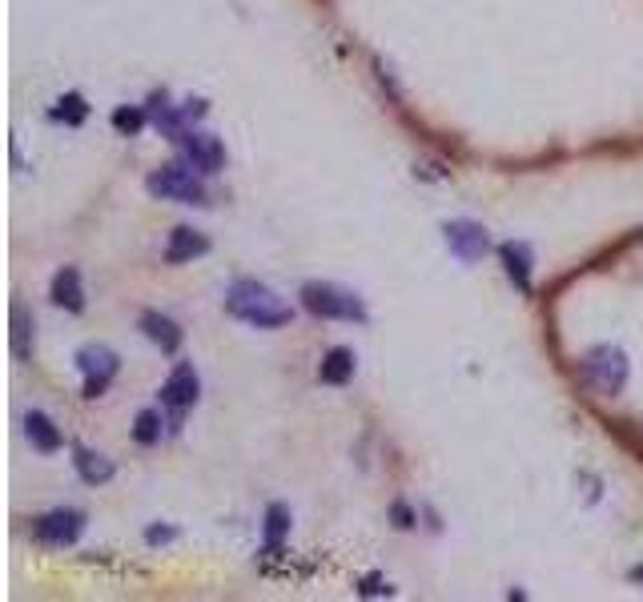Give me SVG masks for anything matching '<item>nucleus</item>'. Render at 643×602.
<instances>
[{"mask_svg": "<svg viewBox=\"0 0 643 602\" xmlns=\"http://www.w3.org/2000/svg\"><path fill=\"white\" fill-rule=\"evenodd\" d=\"M226 309H230L238 321H245V325H257V330H278V325H286V321L294 318V309L286 306L270 285L254 282V278H238V282L230 285Z\"/></svg>", "mask_w": 643, "mask_h": 602, "instance_id": "obj_1", "label": "nucleus"}, {"mask_svg": "<svg viewBox=\"0 0 643 602\" xmlns=\"http://www.w3.org/2000/svg\"><path fill=\"white\" fill-rule=\"evenodd\" d=\"M145 189L161 197V201H178V206H206V185H202V173L190 165V161H169V165L154 169Z\"/></svg>", "mask_w": 643, "mask_h": 602, "instance_id": "obj_2", "label": "nucleus"}, {"mask_svg": "<svg viewBox=\"0 0 643 602\" xmlns=\"http://www.w3.org/2000/svg\"><path fill=\"white\" fill-rule=\"evenodd\" d=\"M302 309L314 318H338V321H366L362 297H354L342 285L330 282H306L302 285Z\"/></svg>", "mask_w": 643, "mask_h": 602, "instance_id": "obj_3", "label": "nucleus"}, {"mask_svg": "<svg viewBox=\"0 0 643 602\" xmlns=\"http://www.w3.org/2000/svg\"><path fill=\"white\" fill-rule=\"evenodd\" d=\"M583 382L592 385L595 394L616 397L623 385H628V358L619 346H595L587 358H583Z\"/></svg>", "mask_w": 643, "mask_h": 602, "instance_id": "obj_4", "label": "nucleus"}, {"mask_svg": "<svg viewBox=\"0 0 643 602\" xmlns=\"http://www.w3.org/2000/svg\"><path fill=\"white\" fill-rule=\"evenodd\" d=\"M77 370L85 378V397H101L113 385L117 370H121V358L109 346H101V342H89V346L77 349Z\"/></svg>", "mask_w": 643, "mask_h": 602, "instance_id": "obj_5", "label": "nucleus"}, {"mask_svg": "<svg viewBox=\"0 0 643 602\" xmlns=\"http://www.w3.org/2000/svg\"><path fill=\"white\" fill-rule=\"evenodd\" d=\"M81 530H85V514L81 511H49L37 518V542L40 546H52V551H64V546H73L81 539Z\"/></svg>", "mask_w": 643, "mask_h": 602, "instance_id": "obj_6", "label": "nucleus"}, {"mask_svg": "<svg viewBox=\"0 0 643 602\" xmlns=\"http://www.w3.org/2000/svg\"><path fill=\"white\" fill-rule=\"evenodd\" d=\"M178 145H181V157H185L202 177H209V173H218V169L226 165V149H221V142L214 137V133L185 128V133L178 137Z\"/></svg>", "mask_w": 643, "mask_h": 602, "instance_id": "obj_7", "label": "nucleus"}, {"mask_svg": "<svg viewBox=\"0 0 643 602\" xmlns=\"http://www.w3.org/2000/svg\"><path fill=\"white\" fill-rule=\"evenodd\" d=\"M197 394H202L197 370H193L190 361H178V366H173V373L166 378V385H161V406H166V410H173V418H181V414L190 410V406H197Z\"/></svg>", "mask_w": 643, "mask_h": 602, "instance_id": "obj_8", "label": "nucleus"}, {"mask_svg": "<svg viewBox=\"0 0 643 602\" xmlns=\"http://www.w3.org/2000/svg\"><path fill=\"white\" fill-rule=\"evenodd\" d=\"M442 233H447L450 254L459 257V261H466V266H471V261H478V257L490 249L487 230H483V225H475V221H450Z\"/></svg>", "mask_w": 643, "mask_h": 602, "instance_id": "obj_9", "label": "nucleus"}, {"mask_svg": "<svg viewBox=\"0 0 643 602\" xmlns=\"http://www.w3.org/2000/svg\"><path fill=\"white\" fill-rule=\"evenodd\" d=\"M142 333L154 346H161V354H178L181 349V325L173 318H166V314H157V309L142 314Z\"/></svg>", "mask_w": 643, "mask_h": 602, "instance_id": "obj_10", "label": "nucleus"}, {"mask_svg": "<svg viewBox=\"0 0 643 602\" xmlns=\"http://www.w3.org/2000/svg\"><path fill=\"white\" fill-rule=\"evenodd\" d=\"M206 249H209V237H206V233L190 230V225H178V230L169 233L166 261H169V266H181V261H193V257H202Z\"/></svg>", "mask_w": 643, "mask_h": 602, "instance_id": "obj_11", "label": "nucleus"}, {"mask_svg": "<svg viewBox=\"0 0 643 602\" xmlns=\"http://www.w3.org/2000/svg\"><path fill=\"white\" fill-rule=\"evenodd\" d=\"M499 257H502L507 278L519 285V294H531V245L507 242V245H499Z\"/></svg>", "mask_w": 643, "mask_h": 602, "instance_id": "obj_12", "label": "nucleus"}, {"mask_svg": "<svg viewBox=\"0 0 643 602\" xmlns=\"http://www.w3.org/2000/svg\"><path fill=\"white\" fill-rule=\"evenodd\" d=\"M25 434H28V442H33V450H40V454H57V450L64 446L61 430L52 426V418L45 410L25 414Z\"/></svg>", "mask_w": 643, "mask_h": 602, "instance_id": "obj_13", "label": "nucleus"}, {"mask_svg": "<svg viewBox=\"0 0 643 602\" xmlns=\"http://www.w3.org/2000/svg\"><path fill=\"white\" fill-rule=\"evenodd\" d=\"M73 466H77L81 482H89V487H105V482L117 475L113 462L105 458V454H97V450H89V446L73 450Z\"/></svg>", "mask_w": 643, "mask_h": 602, "instance_id": "obj_14", "label": "nucleus"}, {"mask_svg": "<svg viewBox=\"0 0 643 602\" xmlns=\"http://www.w3.org/2000/svg\"><path fill=\"white\" fill-rule=\"evenodd\" d=\"M52 302L69 314H81L85 309V290H81V273L73 266H64L57 278H52Z\"/></svg>", "mask_w": 643, "mask_h": 602, "instance_id": "obj_15", "label": "nucleus"}, {"mask_svg": "<svg viewBox=\"0 0 643 602\" xmlns=\"http://www.w3.org/2000/svg\"><path fill=\"white\" fill-rule=\"evenodd\" d=\"M318 378L326 385H347L350 378H354V354H350L347 346H335L330 354H326V358H322Z\"/></svg>", "mask_w": 643, "mask_h": 602, "instance_id": "obj_16", "label": "nucleus"}, {"mask_svg": "<svg viewBox=\"0 0 643 602\" xmlns=\"http://www.w3.org/2000/svg\"><path fill=\"white\" fill-rule=\"evenodd\" d=\"M290 535V506L286 502H274L266 511V551H278Z\"/></svg>", "mask_w": 643, "mask_h": 602, "instance_id": "obj_17", "label": "nucleus"}, {"mask_svg": "<svg viewBox=\"0 0 643 602\" xmlns=\"http://www.w3.org/2000/svg\"><path fill=\"white\" fill-rule=\"evenodd\" d=\"M145 121H149V113H145L142 105H121V109H113V128L121 137H137L145 128Z\"/></svg>", "mask_w": 643, "mask_h": 602, "instance_id": "obj_18", "label": "nucleus"}, {"mask_svg": "<svg viewBox=\"0 0 643 602\" xmlns=\"http://www.w3.org/2000/svg\"><path fill=\"white\" fill-rule=\"evenodd\" d=\"M52 116L64 121V125H81V121L89 116V105H85L81 93H64L61 101H57V109H52Z\"/></svg>", "mask_w": 643, "mask_h": 602, "instance_id": "obj_19", "label": "nucleus"}, {"mask_svg": "<svg viewBox=\"0 0 643 602\" xmlns=\"http://www.w3.org/2000/svg\"><path fill=\"white\" fill-rule=\"evenodd\" d=\"M161 410H142L137 414V422H133V438L142 442V446H154V442H161Z\"/></svg>", "mask_w": 643, "mask_h": 602, "instance_id": "obj_20", "label": "nucleus"}, {"mask_svg": "<svg viewBox=\"0 0 643 602\" xmlns=\"http://www.w3.org/2000/svg\"><path fill=\"white\" fill-rule=\"evenodd\" d=\"M28 333H33V321H28L25 306L16 302L13 306V358H28Z\"/></svg>", "mask_w": 643, "mask_h": 602, "instance_id": "obj_21", "label": "nucleus"}, {"mask_svg": "<svg viewBox=\"0 0 643 602\" xmlns=\"http://www.w3.org/2000/svg\"><path fill=\"white\" fill-rule=\"evenodd\" d=\"M173 539H178L173 526H149V530H145V542H149V546H157V542H173Z\"/></svg>", "mask_w": 643, "mask_h": 602, "instance_id": "obj_22", "label": "nucleus"}, {"mask_svg": "<svg viewBox=\"0 0 643 602\" xmlns=\"http://www.w3.org/2000/svg\"><path fill=\"white\" fill-rule=\"evenodd\" d=\"M383 590H390V587H383L378 578H371V587H362V594H383Z\"/></svg>", "mask_w": 643, "mask_h": 602, "instance_id": "obj_23", "label": "nucleus"}, {"mask_svg": "<svg viewBox=\"0 0 643 602\" xmlns=\"http://www.w3.org/2000/svg\"><path fill=\"white\" fill-rule=\"evenodd\" d=\"M395 518H399V526H411V514H407V506H395Z\"/></svg>", "mask_w": 643, "mask_h": 602, "instance_id": "obj_24", "label": "nucleus"}, {"mask_svg": "<svg viewBox=\"0 0 643 602\" xmlns=\"http://www.w3.org/2000/svg\"><path fill=\"white\" fill-rule=\"evenodd\" d=\"M631 578H635V582H643V566H635V570H631Z\"/></svg>", "mask_w": 643, "mask_h": 602, "instance_id": "obj_25", "label": "nucleus"}]
</instances>
